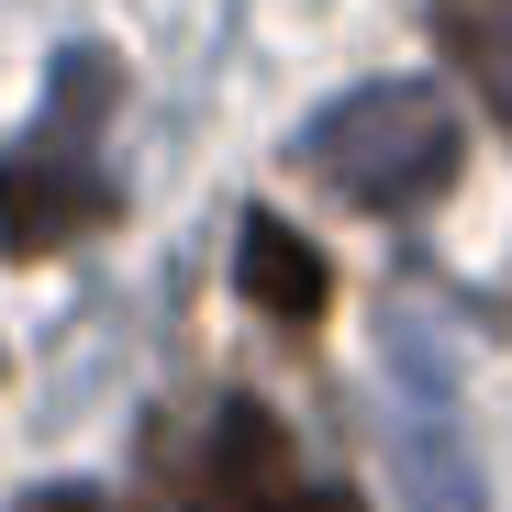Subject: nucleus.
Listing matches in <instances>:
<instances>
[{
  "label": "nucleus",
  "mask_w": 512,
  "mask_h": 512,
  "mask_svg": "<svg viewBox=\"0 0 512 512\" xmlns=\"http://www.w3.org/2000/svg\"><path fill=\"white\" fill-rule=\"evenodd\" d=\"M390 479L412 512H490L479 457L457 435V368L435 357V334H390Z\"/></svg>",
  "instance_id": "f03ea898"
},
{
  "label": "nucleus",
  "mask_w": 512,
  "mask_h": 512,
  "mask_svg": "<svg viewBox=\"0 0 512 512\" xmlns=\"http://www.w3.org/2000/svg\"><path fill=\"white\" fill-rule=\"evenodd\" d=\"M435 45L479 78V112L512 134V0H435Z\"/></svg>",
  "instance_id": "39448f33"
},
{
  "label": "nucleus",
  "mask_w": 512,
  "mask_h": 512,
  "mask_svg": "<svg viewBox=\"0 0 512 512\" xmlns=\"http://www.w3.org/2000/svg\"><path fill=\"white\" fill-rule=\"evenodd\" d=\"M290 156L312 167L334 201L401 223V212H435V201L457 190L468 123H457V101L435 90V78H368V90L323 101V112L290 134Z\"/></svg>",
  "instance_id": "f257e3e1"
},
{
  "label": "nucleus",
  "mask_w": 512,
  "mask_h": 512,
  "mask_svg": "<svg viewBox=\"0 0 512 512\" xmlns=\"http://www.w3.org/2000/svg\"><path fill=\"white\" fill-rule=\"evenodd\" d=\"M256 512H368V501H357V490H301V479H279Z\"/></svg>",
  "instance_id": "423d86ee"
},
{
  "label": "nucleus",
  "mask_w": 512,
  "mask_h": 512,
  "mask_svg": "<svg viewBox=\"0 0 512 512\" xmlns=\"http://www.w3.org/2000/svg\"><path fill=\"white\" fill-rule=\"evenodd\" d=\"M101 223H112V179L90 167V145H67L45 123V134H23L0 156V245L12 256H56V245L101 234Z\"/></svg>",
  "instance_id": "7ed1b4c3"
},
{
  "label": "nucleus",
  "mask_w": 512,
  "mask_h": 512,
  "mask_svg": "<svg viewBox=\"0 0 512 512\" xmlns=\"http://www.w3.org/2000/svg\"><path fill=\"white\" fill-rule=\"evenodd\" d=\"M234 290L268 312V323H312V312L334 301V268H323V245H301L279 212H245V234H234Z\"/></svg>",
  "instance_id": "20e7f679"
},
{
  "label": "nucleus",
  "mask_w": 512,
  "mask_h": 512,
  "mask_svg": "<svg viewBox=\"0 0 512 512\" xmlns=\"http://www.w3.org/2000/svg\"><path fill=\"white\" fill-rule=\"evenodd\" d=\"M12 512H123L112 490H78V479H56V490H23Z\"/></svg>",
  "instance_id": "0eeeda50"
}]
</instances>
